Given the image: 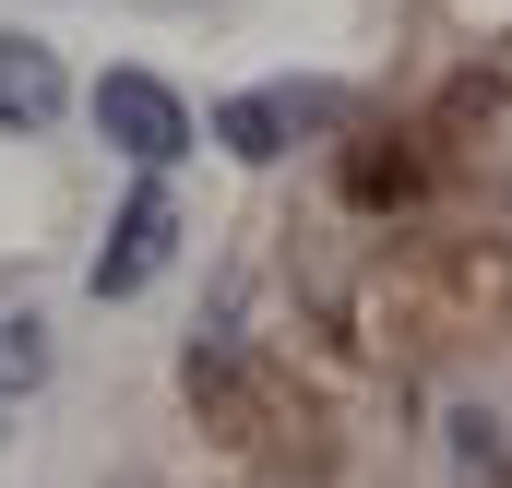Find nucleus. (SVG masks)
Here are the masks:
<instances>
[{
    "mask_svg": "<svg viewBox=\"0 0 512 488\" xmlns=\"http://www.w3.org/2000/svg\"><path fill=\"white\" fill-rule=\"evenodd\" d=\"M60 108H72L60 60H48L36 36H12V24H0V131H48Z\"/></svg>",
    "mask_w": 512,
    "mask_h": 488,
    "instance_id": "nucleus-3",
    "label": "nucleus"
},
{
    "mask_svg": "<svg viewBox=\"0 0 512 488\" xmlns=\"http://www.w3.org/2000/svg\"><path fill=\"white\" fill-rule=\"evenodd\" d=\"M298 120H322V96H227V108H215V143H227V155H286V131Z\"/></svg>",
    "mask_w": 512,
    "mask_h": 488,
    "instance_id": "nucleus-4",
    "label": "nucleus"
},
{
    "mask_svg": "<svg viewBox=\"0 0 512 488\" xmlns=\"http://www.w3.org/2000/svg\"><path fill=\"white\" fill-rule=\"evenodd\" d=\"M405 203V191H417V155H358V203Z\"/></svg>",
    "mask_w": 512,
    "mask_h": 488,
    "instance_id": "nucleus-6",
    "label": "nucleus"
},
{
    "mask_svg": "<svg viewBox=\"0 0 512 488\" xmlns=\"http://www.w3.org/2000/svg\"><path fill=\"white\" fill-rule=\"evenodd\" d=\"M48 381V322L24 298H0V393H36Z\"/></svg>",
    "mask_w": 512,
    "mask_h": 488,
    "instance_id": "nucleus-5",
    "label": "nucleus"
},
{
    "mask_svg": "<svg viewBox=\"0 0 512 488\" xmlns=\"http://www.w3.org/2000/svg\"><path fill=\"white\" fill-rule=\"evenodd\" d=\"M167 250H179V203H167V179H143L120 203V227H108V250L84 262V286H96V298H143V286L167 274Z\"/></svg>",
    "mask_w": 512,
    "mask_h": 488,
    "instance_id": "nucleus-2",
    "label": "nucleus"
},
{
    "mask_svg": "<svg viewBox=\"0 0 512 488\" xmlns=\"http://www.w3.org/2000/svg\"><path fill=\"white\" fill-rule=\"evenodd\" d=\"M96 131L120 143V155L143 167V179L191 155V108H179V96H167L155 72H108V84H96Z\"/></svg>",
    "mask_w": 512,
    "mask_h": 488,
    "instance_id": "nucleus-1",
    "label": "nucleus"
}]
</instances>
